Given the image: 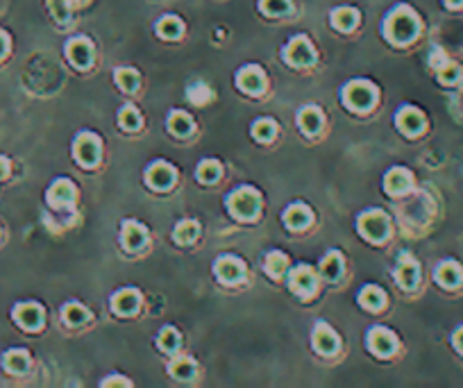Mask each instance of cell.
Masks as SVG:
<instances>
[{"instance_id":"cell-29","label":"cell","mask_w":463,"mask_h":388,"mask_svg":"<svg viewBox=\"0 0 463 388\" xmlns=\"http://www.w3.org/2000/svg\"><path fill=\"white\" fill-rule=\"evenodd\" d=\"M198 232H200L198 223L184 220V223L178 225V228H175V241H178V243H191V241H195Z\"/></svg>"},{"instance_id":"cell-44","label":"cell","mask_w":463,"mask_h":388,"mask_svg":"<svg viewBox=\"0 0 463 388\" xmlns=\"http://www.w3.org/2000/svg\"><path fill=\"white\" fill-rule=\"evenodd\" d=\"M454 345H457L459 352H463V327L454 332Z\"/></svg>"},{"instance_id":"cell-17","label":"cell","mask_w":463,"mask_h":388,"mask_svg":"<svg viewBox=\"0 0 463 388\" xmlns=\"http://www.w3.org/2000/svg\"><path fill=\"white\" fill-rule=\"evenodd\" d=\"M384 186H386V191H389L391 195L407 193L409 186H411V175H409V170H405V168H393L389 175H386Z\"/></svg>"},{"instance_id":"cell-19","label":"cell","mask_w":463,"mask_h":388,"mask_svg":"<svg viewBox=\"0 0 463 388\" xmlns=\"http://www.w3.org/2000/svg\"><path fill=\"white\" fill-rule=\"evenodd\" d=\"M73 198H75V189H73V184H71L68 180L55 182L53 189L48 191L50 205H55V207H66V205H71Z\"/></svg>"},{"instance_id":"cell-36","label":"cell","mask_w":463,"mask_h":388,"mask_svg":"<svg viewBox=\"0 0 463 388\" xmlns=\"http://www.w3.org/2000/svg\"><path fill=\"white\" fill-rule=\"evenodd\" d=\"M253 134H255V139H259V141H270L275 136V123L266 121V118L257 121L255 128H253Z\"/></svg>"},{"instance_id":"cell-46","label":"cell","mask_w":463,"mask_h":388,"mask_svg":"<svg viewBox=\"0 0 463 388\" xmlns=\"http://www.w3.org/2000/svg\"><path fill=\"white\" fill-rule=\"evenodd\" d=\"M7 53V36L0 32V57H3Z\"/></svg>"},{"instance_id":"cell-12","label":"cell","mask_w":463,"mask_h":388,"mask_svg":"<svg viewBox=\"0 0 463 388\" xmlns=\"http://www.w3.org/2000/svg\"><path fill=\"white\" fill-rule=\"evenodd\" d=\"M175 182V170L168 164H155L148 170V184L157 191H164Z\"/></svg>"},{"instance_id":"cell-7","label":"cell","mask_w":463,"mask_h":388,"mask_svg":"<svg viewBox=\"0 0 463 388\" xmlns=\"http://www.w3.org/2000/svg\"><path fill=\"white\" fill-rule=\"evenodd\" d=\"M314 57H316L314 48H311V44L305 36H297V39H293L289 48H286V59H289L293 66H309L311 61H314Z\"/></svg>"},{"instance_id":"cell-39","label":"cell","mask_w":463,"mask_h":388,"mask_svg":"<svg viewBox=\"0 0 463 388\" xmlns=\"http://www.w3.org/2000/svg\"><path fill=\"white\" fill-rule=\"evenodd\" d=\"M118 123H121V128H125V130H136L141 125V118H139V114H136V109H132V107H125L123 111H121V116H118Z\"/></svg>"},{"instance_id":"cell-6","label":"cell","mask_w":463,"mask_h":388,"mask_svg":"<svg viewBox=\"0 0 463 388\" xmlns=\"http://www.w3.org/2000/svg\"><path fill=\"white\" fill-rule=\"evenodd\" d=\"M368 347H370V352H375L377 357H389L395 352L397 341L391 332L377 327V330H370V334H368Z\"/></svg>"},{"instance_id":"cell-24","label":"cell","mask_w":463,"mask_h":388,"mask_svg":"<svg viewBox=\"0 0 463 388\" xmlns=\"http://www.w3.org/2000/svg\"><path fill=\"white\" fill-rule=\"evenodd\" d=\"M300 128H302L307 134H316L320 130V125H322V116H320V111L316 107H307L300 111Z\"/></svg>"},{"instance_id":"cell-27","label":"cell","mask_w":463,"mask_h":388,"mask_svg":"<svg viewBox=\"0 0 463 388\" xmlns=\"http://www.w3.org/2000/svg\"><path fill=\"white\" fill-rule=\"evenodd\" d=\"M341 272H343V259H341V255L332 252V255L325 257V261H322V277H327V280L334 282V280L341 277Z\"/></svg>"},{"instance_id":"cell-14","label":"cell","mask_w":463,"mask_h":388,"mask_svg":"<svg viewBox=\"0 0 463 388\" xmlns=\"http://www.w3.org/2000/svg\"><path fill=\"white\" fill-rule=\"evenodd\" d=\"M397 125H400V130H402L405 134L414 136V134L422 132V128H424V118H422V114H420L418 109L407 107V109H402V111H400V114H397Z\"/></svg>"},{"instance_id":"cell-28","label":"cell","mask_w":463,"mask_h":388,"mask_svg":"<svg viewBox=\"0 0 463 388\" xmlns=\"http://www.w3.org/2000/svg\"><path fill=\"white\" fill-rule=\"evenodd\" d=\"M168 128L173 134H178V136H184V134H189L193 130V121L184 114V111H175V114H171L168 118Z\"/></svg>"},{"instance_id":"cell-31","label":"cell","mask_w":463,"mask_h":388,"mask_svg":"<svg viewBox=\"0 0 463 388\" xmlns=\"http://www.w3.org/2000/svg\"><path fill=\"white\" fill-rule=\"evenodd\" d=\"M157 30H159L161 36H164V39H178V36L182 34V23L175 16H166V19L159 21Z\"/></svg>"},{"instance_id":"cell-42","label":"cell","mask_w":463,"mask_h":388,"mask_svg":"<svg viewBox=\"0 0 463 388\" xmlns=\"http://www.w3.org/2000/svg\"><path fill=\"white\" fill-rule=\"evenodd\" d=\"M48 5H50V11H53V16L59 23H64L68 19V0H48Z\"/></svg>"},{"instance_id":"cell-40","label":"cell","mask_w":463,"mask_h":388,"mask_svg":"<svg viewBox=\"0 0 463 388\" xmlns=\"http://www.w3.org/2000/svg\"><path fill=\"white\" fill-rule=\"evenodd\" d=\"M439 78L443 84H454L461 78V68L457 64H449V61H443L439 66Z\"/></svg>"},{"instance_id":"cell-41","label":"cell","mask_w":463,"mask_h":388,"mask_svg":"<svg viewBox=\"0 0 463 388\" xmlns=\"http://www.w3.org/2000/svg\"><path fill=\"white\" fill-rule=\"evenodd\" d=\"M189 100L195 105H207L211 100V89L207 84H195L189 89Z\"/></svg>"},{"instance_id":"cell-20","label":"cell","mask_w":463,"mask_h":388,"mask_svg":"<svg viewBox=\"0 0 463 388\" xmlns=\"http://www.w3.org/2000/svg\"><path fill=\"white\" fill-rule=\"evenodd\" d=\"M123 243H125V247H128V250L141 247L146 243V230L141 228V225L128 220V223L123 225Z\"/></svg>"},{"instance_id":"cell-18","label":"cell","mask_w":463,"mask_h":388,"mask_svg":"<svg viewBox=\"0 0 463 388\" xmlns=\"http://www.w3.org/2000/svg\"><path fill=\"white\" fill-rule=\"evenodd\" d=\"M314 345L320 354H332L336 352V347H339V339H336V334L327 327V325H318L314 332Z\"/></svg>"},{"instance_id":"cell-30","label":"cell","mask_w":463,"mask_h":388,"mask_svg":"<svg viewBox=\"0 0 463 388\" xmlns=\"http://www.w3.org/2000/svg\"><path fill=\"white\" fill-rule=\"evenodd\" d=\"M198 178H200V182H205V184L216 182V180L220 178V166H218V161H214V159L203 161V164H200V168H198Z\"/></svg>"},{"instance_id":"cell-22","label":"cell","mask_w":463,"mask_h":388,"mask_svg":"<svg viewBox=\"0 0 463 388\" xmlns=\"http://www.w3.org/2000/svg\"><path fill=\"white\" fill-rule=\"evenodd\" d=\"M284 220L291 230H302L305 225H309V220H311V211L302 205H293L284 214Z\"/></svg>"},{"instance_id":"cell-1","label":"cell","mask_w":463,"mask_h":388,"mask_svg":"<svg viewBox=\"0 0 463 388\" xmlns=\"http://www.w3.org/2000/svg\"><path fill=\"white\" fill-rule=\"evenodd\" d=\"M386 34L395 44H407L418 34V19L414 11H409L407 7L395 9L393 14L386 21Z\"/></svg>"},{"instance_id":"cell-43","label":"cell","mask_w":463,"mask_h":388,"mask_svg":"<svg viewBox=\"0 0 463 388\" xmlns=\"http://www.w3.org/2000/svg\"><path fill=\"white\" fill-rule=\"evenodd\" d=\"M103 386H130V382L128 379H123V377H109V379H105L103 382Z\"/></svg>"},{"instance_id":"cell-32","label":"cell","mask_w":463,"mask_h":388,"mask_svg":"<svg viewBox=\"0 0 463 388\" xmlns=\"http://www.w3.org/2000/svg\"><path fill=\"white\" fill-rule=\"evenodd\" d=\"M171 374L178 379H191L195 374V366L191 359H178L171 364Z\"/></svg>"},{"instance_id":"cell-45","label":"cell","mask_w":463,"mask_h":388,"mask_svg":"<svg viewBox=\"0 0 463 388\" xmlns=\"http://www.w3.org/2000/svg\"><path fill=\"white\" fill-rule=\"evenodd\" d=\"M7 173H9V164H7V159H5V157H0V180L7 178Z\"/></svg>"},{"instance_id":"cell-37","label":"cell","mask_w":463,"mask_h":388,"mask_svg":"<svg viewBox=\"0 0 463 388\" xmlns=\"http://www.w3.org/2000/svg\"><path fill=\"white\" fill-rule=\"evenodd\" d=\"M64 318H66V322L68 325H82L86 318H89V314H86V309L82 307V305H66V309H64Z\"/></svg>"},{"instance_id":"cell-13","label":"cell","mask_w":463,"mask_h":388,"mask_svg":"<svg viewBox=\"0 0 463 388\" xmlns=\"http://www.w3.org/2000/svg\"><path fill=\"white\" fill-rule=\"evenodd\" d=\"M243 264L239 259H234V257H223L218 264H216V275L223 280V282H228V284H234V282H239L243 277Z\"/></svg>"},{"instance_id":"cell-38","label":"cell","mask_w":463,"mask_h":388,"mask_svg":"<svg viewBox=\"0 0 463 388\" xmlns=\"http://www.w3.org/2000/svg\"><path fill=\"white\" fill-rule=\"evenodd\" d=\"M159 345H161V349H166V352H175V349L180 347V334L171 327H166L159 334Z\"/></svg>"},{"instance_id":"cell-26","label":"cell","mask_w":463,"mask_h":388,"mask_svg":"<svg viewBox=\"0 0 463 388\" xmlns=\"http://www.w3.org/2000/svg\"><path fill=\"white\" fill-rule=\"evenodd\" d=\"M5 366L11 372H25L30 368V357L23 349H11V352L5 354Z\"/></svg>"},{"instance_id":"cell-34","label":"cell","mask_w":463,"mask_h":388,"mask_svg":"<svg viewBox=\"0 0 463 388\" xmlns=\"http://www.w3.org/2000/svg\"><path fill=\"white\" fill-rule=\"evenodd\" d=\"M291 9L289 0H261V11H266L270 16H282Z\"/></svg>"},{"instance_id":"cell-4","label":"cell","mask_w":463,"mask_h":388,"mask_svg":"<svg viewBox=\"0 0 463 388\" xmlns=\"http://www.w3.org/2000/svg\"><path fill=\"white\" fill-rule=\"evenodd\" d=\"M359 230L368 241H384L386 234H389V220H386L382 211H368V214L361 216Z\"/></svg>"},{"instance_id":"cell-21","label":"cell","mask_w":463,"mask_h":388,"mask_svg":"<svg viewBox=\"0 0 463 388\" xmlns=\"http://www.w3.org/2000/svg\"><path fill=\"white\" fill-rule=\"evenodd\" d=\"M436 280H439V284H443L445 289H454L461 282V268L454 261H445V264H441L439 270H436Z\"/></svg>"},{"instance_id":"cell-2","label":"cell","mask_w":463,"mask_h":388,"mask_svg":"<svg viewBox=\"0 0 463 388\" xmlns=\"http://www.w3.org/2000/svg\"><path fill=\"white\" fill-rule=\"evenodd\" d=\"M230 209H232V214L241 220L255 218L259 211V193L253 189H239L230 198Z\"/></svg>"},{"instance_id":"cell-8","label":"cell","mask_w":463,"mask_h":388,"mask_svg":"<svg viewBox=\"0 0 463 388\" xmlns=\"http://www.w3.org/2000/svg\"><path fill=\"white\" fill-rule=\"evenodd\" d=\"M291 291L295 295H302V297H309L311 293H314L316 289V275L311 268L302 266V268H295L291 272Z\"/></svg>"},{"instance_id":"cell-10","label":"cell","mask_w":463,"mask_h":388,"mask_svg":"<svg viewBox=\"0 0 463 388\" xmlns=\"http://www.w3.org/2000/svg\"><path fill=\"white\" fill-rule=\"evenodd\" d=\"M239 86L248 93H261L266 86V78L259 66H245L239 73Z\"/></svg>"},{"instance_id":"cell-16","label":"cell","mask_w":463,"mask_h":388,"mask_svg":"<svg viewBox=\"0 0 463 388\" xmlns=\"http://www.w3.org/2000/svg\"><path fill=\"white\" fill-rule=\"evenodd\" d=\"M139 302H141L139 293L132 291V289H125V291L114 295V300H111V307H114L116 314L130 316V314H134L136 309H139Z\"/></svg>"},{"instance_id":"cell-47","label":"cell","mask_w":463,"mask_h":388,"mask_svg":"<svg viewBox=\"0 0 463 388\" xmlns=\"http://www.w3.org/2000/svg\"><path fill=\"white\" fill-rule=\"evenodd\" d=\"M445 5L447 7H459V5H463V0H445Z\"/></svg>"},{"instance_id":"cell-33","label":"cell","mask_w":463,"mask_h":388,"mask_svg":"<svg viewBox=\"0 0 463 388\" xmlns=\"http://www.w3.org/2000/svg\"><path fill=\"white\" fill-rule=\"evenodd\" d=\"M116 84L123 91H136V86H139V75L130 68H118L116 71Z\"/></svg>"},{"instance_id":"cell-9","label":"cell","mask_w":463,"mask_h":388,"mask_svg":"<svg viewBox=\"0 0 463 388\" xmlns=\"http://www.w3.org/2000/svg\"><path fill=\"white\" fill-rule=\"evenodd\" d=\"M14 318L19 320L21 327L25 330H39L41 327V322H44V311L39 305H19L16 311H14Z\"/></svg>"},{"instance_id":"cell-3","label":"cell","mask_w":463,"mask_h":388,"mask_svg":"<svg viewBox=\"0 0 463 388\" xmlns=\"http://www.w3.org/2000/svg\"><path fill=\"white\" fill-rule=\"evenodd\" d=\"M343 98L352 109L366 111L375 103V89H372V84H368V82H352V84L345 86Z\"/></svg>"},{"instance_id":"cell-15","label":"cell","mask_w":463,"mask_h":388,"mask_svg":"<svg viewBox=\"0 0 463 388\" xmlns=\"http://www.w3.org/2000/svg\"><path fill=\"white\" fill-rule=\"evenodd\" d=\"M66 53H68V59H71L78 68H84V66H89V64H91L93 50H91V44H89V41H84V39H75V41L68 44Z\"/></svg>"},{"instance_id":"cell-25","label":"cell","mask_w":463,"mask_h":388,"mask_svg":"<svg viewBox=\"0 0 463 388\" xmlns=\"http://www.w3.org/2000/svg\"><path fill=\"white\" fill-rule=\"evenodd\" d=\"M361 305H364L366 309L370 311H380L386 302V295L377 289V286H366L364 293H361Z\"/></svg>"},{"instance_id":"cell-35","label":"cell","mask_w":463,"mask_h":388,"mask_svg":"<svg viewBox=\"0 0 463 388\" xmlns=\"http://www.w3.org/2000/svg\"><path fill=\"white\" fill-rule=\"evenodd\" d=\"M286 264H289V261H286V257L282 252H273L266 259V268H268V272L273 275V277H280V275H284Z\"/></svg>"},{"instance_id":"cell-11","label":"cell","mask_w":463,"mask_h":388,"mask_svg":"<svg viewBox=\"0 0 463 388\" xmlns=\"http://www.w3.org/2000/svg\"><path fill=\"white\" fill-rule=\"evenodd\" d=\"M395 277H397L400 286H405V289H414V286H416V282H418V264L411 259V255L405 252L402 257H400V266H397Z\"/></svg>"},{"instance_id":"cell-5","label":"cell","mask_w":463,"mask_h":388,"mask_svg":"<svg viewBox=\"0 0 463 388\" xmlns=\"http://www.w3.org/2000/svg\"><path fill=\"white\" fill-rule=\"evenodd\" d=\"M75 157H78L84 166H93L100 157V141L93 134H80L75 141Z\"/></svg>"},{"instance_id":"cell-23","label":"cell","mask_w":463,"mask_h":388,"mask_svg":"<svg viewBox=\"0 0 463 388\" xmlns=\"http://www.w3.org/2000/svg\"><path fill=\"white\" fill-rule=\"evenodd\" d=\"M359 21V14L355 9H350V7H341V9H334V14H332V25L336 30H352L355 25Z\"/></svg>"}]
</instances>
